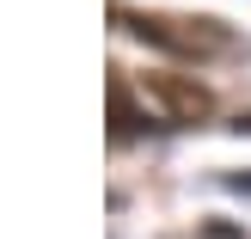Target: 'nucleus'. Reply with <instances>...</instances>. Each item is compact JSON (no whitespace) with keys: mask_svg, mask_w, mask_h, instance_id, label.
I'll list each match as a JSON object with an SVG mask.
<instances>
[{"mask_svg":"<svg viewBox=\"0 0 251 239\" xmlns=\"http://www.w3.org/2000/svg\"><path fill=\"white\" fill-rule=\"evenodd\" d=\"M110 19L129 25L141 43L178 55V61H221V55L239 49V37H233L221 19H172V12H123V6H110Z\"/></svg>","mask_w":251,"mask_h":239,"instance_id":"f257e3e1","label":"nucleus"},{"mask_svg":"<svg viewBox=\"0 0 251 239\" xmlns=\"http://www.w3.org/2000/svg\"><path fill=\"white\" fill-rule=\"evenodd\" d=\"M141 110L153 123L184 129V123H202L208 110H215V98H208V86H196L190 74H141Z\"/></svg>","mask_w":251,"mask_h":239,"instance_id":"f03ea898","label":"nucleus"},{"mask_svg":"<svg viewBox=\"0 0 251 239\" xmlns=\"http://www.w3.org/2000/svg\"><path fill=\"white\" fill-rule=\"evenodd\" d=\"M227 190H239V196H251V172H227Z\"/></svg>","mask_w":251,"mask_h":239,"instance_id":"7ed1b4c3","label":"nucleus"}]
</instances>
